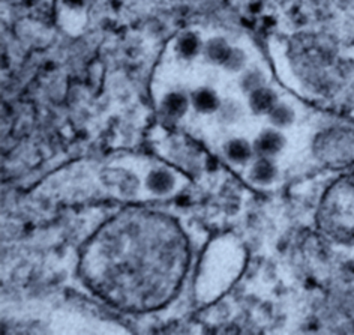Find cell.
Returning <instances> with one entry per match:
<instances>
[{
	"instance_id": "obj_12",
	"label": "cell",
	"mask_w": 354,
	"mask_h": 335,
	"mask_svg": "<svg viewBox=\"0 0 354 335\" xmlns=\"http://www.w3.org/2000/svg\"><path fill=\"white\" fill-rule=\"evenodd\" d=\"M228 155L233 158L234 161H243L250 155V147L245 142H241V140H237V142H233L232 145L228 146Z\"/></svg>"
},
{
	"instance_id": "obj_1",
	"label": "cell",
	"mask_w": 354,
	"mask_h": 335,
	"mask_svg": "<svg viewBox=\"0 0 354 335\" xmlns=\"http://www.w3.org/2000/svg\"><path fill=\"white\" fill-rule=\"evenodd\" d=\"M324 221L333 228H354V191L342 187L333 192L324 206Z\"/></svg>"
},
{
	"instance_id": "obj_7",
	"label": "cell",
	"mask_w": 354,
	"mask_h": 335,
	"mask_svg": "<svg viewBox=\"0 0 354 335\" xmlns=\"http://www.w3.org/2000/svg\"><path fill=\"white\" fill-rule=\"evenodd\" d=\"M164 109L173 116H180L188 109V98L180 92H173L165 96Z\"/></svg>"
},
{
	"instance_id": "obj_10",
	"label": "cell",
	"mask_w": 354,
	"mask_h": 335,
	"mask_svg": "<svg viewBox=\"0 0 354 335\" xmlns=\"http://www.w3.org/2000/svg\"><path fill=\"white\" fill-rule=\"evenodd\" d=\"M245 60H246L245 53L239 48H233L224 66L228 69V71H241L245 65Z\"/></svg>"
},
{
	"instance_id": "obj_9",
	"label": "cell",
	"mask_w": 354,
	"mask_h": 335,
	"mask_svg": "<svg viewBox=\"0 0 354 335\" xmlns=\"http://www.w3.org/2000/svg\"><path fill=\"white\" fill-rule=\"evenodd\" d=\"M282 145L281 137L277 134V132H268L259 140V149L264 154H273L277 152L278 149Z\"/></svg>"
},
{
	"instance_id": "obj_6",
	"label": "cell",
	"mask_w": 354,
	"mask_h": 335,
	"mask_svg": "<svg viewBox=\"0 0 354 335\" xmlns=\"http://www.w3.org/2000/svg\"><path fill=\"white\" fill-rule=\"evenodd\" d=\"M200 50H201L200 38L192 32L183 33L179 38V41H177V51H179V55L185 59L196 57Z\"/></svg>"
},
{
	"instance_id": "obj_2",
	"label": "cell",
	"mask_w": 354,
	"mask_h": 335,
	"mask_svg": "<svg viewBox=\"0 0 354 335\" xmlns=\"http://www.w3.org/2000/svg\"><path fill=\"white\" fill-rule=\"evenodd\" d=\"M318 154L332 165H347L354 161V136L345 132L327 134L318 143Z\"/></svg>"
},
{
	"instance_id": "obj_15",
	"label": "cell",
	"mask_w": 354,
	"mask_h": 335,
	"mask_svg": "<svg viewBox=\"0 0 354 335\" xmlns=\"http://www.w3.org/2000/svg\"><path fill=\"white\" fill-rule=\"evenodd\" d=\"M64 2L71 8H78L84 3V0H64Z\"/></svg>"
},
{
	"instance_id": "obj_13",
	"label": "cell",
	"mask_w": 354,
	"mask_h": 335,
	"mask_svg": "<svg viewBox=\"0 0 354 335\" xmlns=\"http://www.w3.org/2000/svg\"><path fill=\"white\" fill-rule=\"evenodd\" d=\"M272 174H273V167L268 161H260L254 167L252 178L260 182H266L272 178Z\"/></svg>"
},
{
	"instance_id": "obj_11",
	"label": "cell",
	"mask_w": 354,
	"mask_h": 335,
	"mask_svg": "<svg viewBox=\"0 0 354 335\" xmlns=\"http://www.w3.org/2000/svg\"><path fill=\"white\" fill-rule=\"evenodd\" d=\"M293 118V111H291L287 105H275L270 111V119L278 123V125H286Z\"/></svg>"
},
{
	"instance_id": "obj_5",
	"label": "cell",
	"mask_w": 354,
	"mask_h": 335,
	"mask_svg": "<svg viewBox=\"0 0 354 335\" xmlns=\"http://www.w3.org/2000/svg\"><path fill=\"white\" fill-rule=\"evenodd\" d=\"M192 104L198 111L209 113L218 109L219 101L214 91L207 89V87H203V89H198L192 93Z\"/></svg>"
},
{
	"instance_id": "obj_4",
	"label": "cell",
	"mask_w": 354,
	"mask_h": 335,
	"mask_svg": "<svg viewBox=\"0 0 354 335\" xmlns=\"http://www.w3.org/2000/svg\"><path fill=\"white\" fill-rule=\"evenodd\" d=\"M232 50L233 48L230 47L223 38H214L206 44L205 56L207 57L209 62H212V64L224 65Z\"/></svg>"
},
{
	"instance_id": "obj_8",
	"label": "cell",
	"mask_w": 354,
	"mask_h": 335,
	"mask_svg": "<svg viewBox=\"0 0 354 335\" xmlns=\"http://www.w3.org/2000/svg\"><path fill=\"white\" fill-rule=\"evenodd\" d=\"M173 179L171 176L165 172H155L150 174L149 178V187L156 192H165L171 188Z\"/></svg>"
},
{
	"instance_id": "obj_14",
	"label": "cell",
	"mask_w": 354,
	"mask_h": 335,
	"mask_svg": "<svg viewBox=\"0 0 354 335\" xmlns=\"http://www.w3.org/2000/svg\"><path fill=\"white\" fill-rule=\"evenodd\" d=\"M261 82H263V77L260 73L250 71L243 75L242 86H243V89L252 92L255 89H259V87H261Z\"/></svg>"
},
{
	"instance_id": "obj_3",
	"label": "cell",
	"mask_w": 354,
	"mask_h": 335,
	"mask_svg": "<svg viewBox=\"0 0 354 335\" xmlns=\"http://www.w3.org/2000/svg\"><path fill=\"white\" fill-rule=\"evenodd\" d=\"M250 104L255 113H270L277 105V93L269 87L261 86L251 92Z\"/></svg>"
}]
</instances>
